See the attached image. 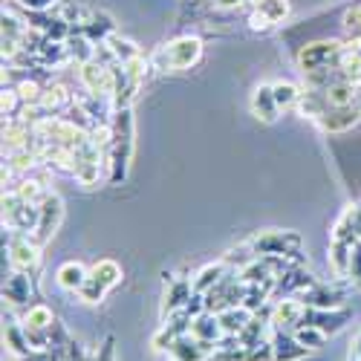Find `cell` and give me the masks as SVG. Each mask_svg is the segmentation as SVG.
Instances as JSON below:
<instances>
[{
	"mask_svg": "<svg viewBox=\"0 0 361 361\" xmlns=\"http://www.w3.org/2000/svg\"><path fill=\"white\" fill-rule=\"evenodd\" d=\"M78 295H81L84 304H99V300L107 295V289H104L96 278H87V281H84V286L78 289Z\"/></svg>",
	"mask_w": 361,
	"mask_h": 361,
	"instance_id": "cell-33",
	"label": "cell"
},
{
	"mask_svg": "<svg viewBox=\"0 0 361 361\" xmlns=\"http://www.w3.org/2000/svg\"><path fill=\"white\" fill-rule=\"evenodd\" d=\"M292 336H295V341L300 347H307V350H321L324 341H326V333H321L318 326H310V324H300Z\"/></svg>",
	"mask_w": 361,
	"mask_h": 361,
	"instance_id": "cell-28",
	"label": "cell"
},
{
	"mask_svg": "<svg viewBox=\"0 0 361 361\" xmlns=\"http://www.w3.org/2000/svg\"><path fill=\"white\" fill-rule=\"evenodd\" d=\"M18 4L23 6V9H29V12H47L55 0H18Z\"/></svg>",
	"mask_w": 361,
	"mask_h": 361,
	"instance_id": "cell-38",
	"label": "cell"
},
{
	"mask_svg": "<svg viewBox=\"0 0 361 361\" xmlns=\"http://www.w3.org/2000/svg\"><path fill=\"white\" fill-rule=\"evenodd\" d=\"M358 240H329V266L338 278H350L353 266V249Z\"/></svg>",
	"mask_w": 361,
	"mask_h": 361,
	"instance_id": "cell-18",
	"label": "cell"
},
{
	"mask_svg": "<svg viewBox=\"0 0 361 361\" xmlns=\"http://www.w3.org/2000/svg\"><path fill=\"white\" fill-rule=\"evenodd\" d=\"M38 107L44 110L47 118H52V116H58V113H64V110L73 107V93L64 84H49V87H44V96H41Z\"/></svg>",
	"mask_w": 361,
	"mask_h": 361,
	"instance_id": "cell-15",
	"label": "cell"
},
{
	"mask_svg": "<svg viewBox=\"0 0 361 361\" xmlns=\"http://www.w3.org/2000/svg\"><path fill=\"white\" fill-rule=\"evenodd\" d=\"M304 304L307 307H315V310H341L344 307V292L341 286H324V283H315L312 289H307L304 295Z\"/></svg>",
	"mask_w": 361,
	"mask_h": 361,
	"instance_id": "cell-13",
	"label": "cell"
},
{
	"mask_svg": "<svg viewBox=\"0 0 361 361\" xmlns=\"http://www.w3.org/2000/svg\"><path fill=\"white\" fill-rule=\"evenodd\" d=\"M344 49V44L338 41H318V44H310L298 52V67L300 73H315V70H324V67H336V58L338 52Z\"/></svg>",
	"mask_w": 361,
	"mask_h": 361,
	"instance_id": "cell-7",
	"label": "cell"
},
{
	"mask_svg": "<svg viewBox=\"0 0 361 361\" xmlns=\"http://www.w3.org/2000/svg\"><path fill=\"white\" fill-rule=\"evenodd\" d=\"M20 324L29 326V329H41V333H49V326L55 324V315H52V310L47 304H32V307L26 310V315H23Z\"/></svg>",
	"mask_w": 361,
	"mask_h": 361,
	"instance_id": "cell-24",
	"label": "cell"
},
{
	"mask_svg": "<svg viewBox=\"0 0 361 361\" xmlns=\"http://www.w3.org/2000/svg\"><path fill=\"white\" fill-rule=\"evenodd\" d=\"M23 32H26V26H23V23H20L15 15L4 12V41H18V44H20Z\"/></svg>",
	"mask_w": 361,
	"mask_h": 361,
	"instance_id": "cell-34",
	"label": "cell"
},
{
	"mask_svg": "<svg viewBox=\"0 0 361 361\" xmlns=\"http://www.w3.org/2000/svg\"><path fill=\"white\" fill-rule=\"evenodd\" d=\"M61 220H64V200L58 197L55 191H49L47 194V200L41 202V220H38V228H35V243L38 246H47L49 240H52V234L58 231V226H61Z\"/></svg>",
	"mask_w": 361,
	"mask_h": 361,
	"instance_id": "cell-8",
	"label": "cell"
},
{
	"mask_svg": "<svg viewBox=\"0 0 361 361\" xmlns=\"http://www.w3.org/2000/svg\"><path fill=\"white\" fill-rule=\"evenodd\" d=\"M202 58V41L194 35H183V38H173L171 44L159 47L150 58V64L157 70H191L197 61Z\"/></svg>",
	"mask_w": 361,
	"mask_h": 361,
	"instance_id": "cell-2",
	"label": "cell"
},
{
	"mask_svg": "<svg viewBox=\"0 0 361 361\" xmlns=\"http://www.w3.org/2000/svg\"><path fill=\"white\" fill-rule=\"evenodd\" d=\"M353 44H355V47H361V38H353Z\"/></svg>",
	"mask_w": 361,
	"mask_h": 361,
	"instance_id": "cell-41",
	"label": "cell"
},
{
	"mask_svg": "<svg viewBox=\"0 0 361 361\" xmlns=\"http://www.w3.org/2000/svg\"><path fill=\"white\" fill-rule=\"evenodd\" d=\"M87 278H90V272L84 269V263H78V260H67V263H61V266H58V272H55L58 286L67 289V292H78V289L84 286Z\"/></svg>",
	"mask_w": 361,
	"mask_h": 361,
	"instance_id": "cell-20",
	"label": "cell"
},
{
	"mask_svg": "<svg viewBox=\"0 0 361 361\" xmlns=\"http://www.w3.org/2000/svg\"><path fill=\"white\" fill-rule=\"evenodd\" d=\"M0 110H4V118H18V110H23V99L18 93V87H4V96H0Z\"/></svg>",
	"mask_w": 361,
	"mask_h": 361,
	"instance_id": "cell-31",
	"label": "cell"
},
{
	"mask_svg": "<svg viewBox=\"0 0 361 361\" xmlns=\"http://www.w3.org/2000/svg\"><path fill=\"white\" fill-rule=\"evenodd\" d=\"M41 249L35 243V237H26L23 231H15V237H9V263L15 272H35L38 263H41Z\"/></svg>",
	"mask_w": 361,
	"mask_h": 361,
	"instance_id": "cell-5",
	"label": "cell"
},
{
	"mask_svg": "<svg viewBox=\"0 0 361 361\" xmlns=\"http://www.w3.org/2000/svg\"><path fill=\"white\" fill-rule=\"evenodd\" d=\"M272 93H275L278 107H295L298 99H300V90L295 84H289V81H275L272 84Z\"/></svg>",
	"mask_w": 361,
	"mask_h": 361,
	"instance_id": "cell-29",
	"label": "cell"
},
{
	"mask_svg": "<svg viewBox=\"0 0 361 361\" xmlns=\"http://www.w3.org/2000/svg\"><path fill=\"white\" fill-rule=\"evenodd\" d=\"M249 29H252V32H269V29H275V23L269 20L263 12L252 9V15H249Z\"/></svg>",
	"mask_w": 361,
	"mask_h": 361,
	"instance_id": "cell-37",
	"label": "cell"
},
{
	"mask_svg": "<svg viewBox=\"0 0 361 361\" xmlns=\"http://www.w3.org/2000/svg\"><path fill=\"white\" fill-rule=\"evenodd\" d=\"M304 310L307 304L300 298H283L272 307V326L275 329H283V333H295L300 326V318H304Z\"/></svg>",
	"mask_w": 361,
	"mask_h": 361,
	"instance_id": "cell-10",
	"label": "cell"
},
{
	"mask_svg": "<svg viewBox=\"0 0 361 361\" xmlns=\"http://www.w3.org/2000/svg\"><path fill=\"white\" fill-rule=\"evenodd\" d=\"M350 283H353V289H358L361 292V240L355 243V249H353V266H350Z\"/></svg>",
	"mask_w": 361,
	"mask_h": 361,
	"instance_id": "cell-36",
	"label": "cell"
},
{
	"mask_svg": "<svg viewBox=\"0 0 361 361\" xmlns=\"http://www.w3.org/2000/svg\"><path fill=\"white\" fill-rule=\"evenodd\" d=\"M78 78L84 84L87 93L93 96H102V99H110L116 96V78H113V67H104L99 61H87V64H78Z\"/></svg>",
	"mask_w": 361,
	"mask_h": 361,
	"instance_id": "cell-6",
	"label": "cell"
},
{
	"mask_svg": "<svg viewBox=\"0 0 361 361\" xmlns=\"http://www.w3.org/2000/svg\"><path fill=\"white\" fill-rule=\"evenodd\" d=\"M353 208V228H355V237L361 240V205H350Z\"/></svg>",
	"mask_w": 361,
	"mask_h": 361,
	"instance_id": "cell-39",
	"label": "cell"
},
{
	"mask_svg": "<svg viewBox=\"0 0 361 361\" xmlns=\"http://www.w3.org/2000/svg\"><path fill=\"white\" fill-rule=\"evenodd\" d=\"M4 298L9 300V304H26L29 298H32V283H29L26 272H15L6 278L4 283Z\"/></svg>",
	"mask_w": 361,
	"mask_h": 361,
	"instance_id": "cell-22",
	"label": "cell"
},
{
	"mask_svg": "<svg viewBox=\"0 0 361 361\" xmlns=\"http://www.w3.org/2000/svg\"><path fill=\"white\" fill-rule=\"evenodd\" d=\"M113 145H110V157H107V168H110V183L118 185L125 183V176L130 171V159H133V113L130 107L113 110Z\"/></svg>",
	"mask_w": 361,
	"mask_h": 361,
	"instance_id": "cell-1",
	"label": "cell"
},
{
	"mask_svg": "<svg viewBox=\"0 0 361 361\" xmlns=\"http://www.w3.org/2000/svg\"><path fill=\"white\" fill-rule=\"evenodd\" d=\"M171 361H179V358H173V355H171Z\"/></svg>",
	"mask_w": 361,
	"mask_h": 361,
	"instance_id": "cell-42",
	"label": "cell"
},
{
	"mask_svg": "<svg viewBox=\"0 0 361 361\" xmlns=\"http://www.w3.org/2000/svg\"><path fill=\"white\" fill-rule=\"evenodd\" d=\"M191 336L197 341H212V344H220V338L226 336L223 326H220V315L217 312H202L194 318L191 324Z\"/></svg>",
	"mask_w": 361,
	"mask_h": 361,
	"instance_id": "cell-19",
	"label": "cell"
},
{
	"mask_svg": "<svg viewBox=\"0 0 361 361\" xmlns=\"http://www.w3.org/2000/svg\"><path fill=\"white\" fill-rule=\"evenodd\" d=\"M194 295V283L188 278H173L168 283V292H165V304H162V318L179 312V310H185V304L191 300Z\"/></svg>",
	"mask_w": 361,
	"mask_h": 361,
	"instance_id": "cell-14",
	"label": "cell"
},
{
	"mask_svg": "<svg viewBox=\"0 0 361 361\" xmlns=\"http://www.w3.org/2000/svg\"><path fill=\"white\" fill-rule=\"evenodd\" d=\"M361 118V104H353V107H333V110H324L315 122L321 125V130L326 133H344L350 130L355 122Z\"/></svg>",
	"mask_w": 361,
	"mask_h": 361,
	"instance_id": "cell-11",
	"label": "cell"
},
{
	"mask_svg": "<svg viewBox=\"0 0 361 361\" xmlns=\"http://www.w3.org/2000/svg\"><path fill=\"white\" fill-rule=\"evenodd\" d=\"M214 4H217L220 9H231V6H240L243 0H214Z\"/></svg>",
	"mask_w": 361,
	"mask_h": 361,
	"instance_id": "cell-40",
	"label": "cell"
},
{
	"mask_svg": "<svg viewBox=\"0 0 361 361\" xmlns=\"http://www.w3.org/2000/svg\"><path fill=\"white\" fill-rule=\"evenodd\" d=\"M38 220H41V205H32V202H18L15 208L4 212V226L9 231H35L38 228Z\"/></svg>",
	"mask_w": 361,
	"mask_h": 361,
	"instance_id": "cell-12",
	"label": "cell"
},
{
	"mask_svg": "<svg viewBox=\"0 0 361 361\" xmlns=\"http://www.w3.org/2000/svg\"><path fill=\"white\" fill-rule=\"evenodd\" d=\"M102 168H104V157H102L99 145L93 142V136H90L75 150V171H73V176L78 179L84 188H93V185H99V179H102Z\"/></svg>",
	"mask_w": 361,
	"mask_h": 361,
	"instance_id": "cell-3",
	"label": "cell"
},
{
	"mask_svg": "<svg viewBox=\"0 0 361 361\" xmlns=\"http://www.w3.org/2000/svg\"><path fill=\"white\" fill-rule=\"evenodd\" d=\"M344 29L353 38H361V4L344 12Z\"/></svg>",
	"mask_w": 361,
	"mask_h": 361,
	"instance_id": "cell-35",
	"label": "cell"
},
{
	"mask_svg": "<svg viewBox=\"0 0 361 361\" xmlns=\"http://www.w3.org/2000/svg\"><path fill=\"white\" fill-rule=\"evenodd\" d=\"M90 278H96L104 289H113L118 281H122V266H118L116 260H110V257H104V260H99V263L93 266Z\"/></svg>",
	"mask_w": 361,
	"mask_h": 361,
	"instance_id": "cell-25",
	"label": "cell"
},
{
	"mask_svg": "<svg viewBox=\"0 0 361 361\" xmlns=\"http://www.w3.org/2000/svg\"><path fill=\"white\" fill-rule=\"evenodd\" d=\"M249 246L255 255H292L300 252L304 240L295 231H260L249 240Z\"/></svg>",
	"mask_w": 361,
	"mask_h": 361,
	"instance_id": "cell-4",
	"label": "cell"
},
{
	"mask_svg": "<svg viewBox=\"0 0 361 361\" xmlns=\"http://www.w3.org/2000/svg\"><path fill=\"white\" fill-rule=\"evenodd\" d=\"M23 202H32V205H41L44 200H47V185L41 183V179H32V176H29V179H20V183L12 188Z\"/></svg>",
	"mask_w": 361,
	"mask_h": 361,
	"instance_id": "cell-26",
	"label": "cell"
},
{
	"mask_svg": "<svg viewBox=\"0 0 361 361\" xmlns=\"http://www.w3.org/2000/svg\"><path fill=\"white\" fill-rule=\"evenodd\" d=\"M217 315H220V326H223L226 336H240V333H243V326L252 321L255 312H249L246 307H231V310H223Z\"/></svg>",
	"mask_w": 361,
	"mask_h": 361,
	"instance_id": "cell-23",
	"label": "cell"
},
{
	"mask_svg": "<svg viewBox=\"0 0 361 361\" xmlns=\"http://www.w3.org/2000/svg\"><path fill=\"white\" fill-rule=\"evenodd\" d=\"M228 263L226 260H220V263H208V266H202L200 269V272H197V278L191 281L194 283V292H200V295H205L208 289H212V286H217L220 281H223V275L228 272Z\"/></svg>",
	"mask_w": 361,
	"mask_h": 361,
	"instance_id": "cell-21",
	"label": "cell"
},
{
	"mask_svg": "<svg viewBox=\"0 0 361 361\" xmlns=\"http://www.w3.org/2000/svg\"><path fill=\"white\" fill-rule=\"evenodd\" d=\"M107 44L113 47V52H116V58H118V64H128V61H133V58H139V55H142V52H139V47H136L133 41H125V38L110 35V38H107Z\"/></svg>",
	"mask_w": 361,
	"mask_h": 361,
	"instance_id": "cell-30",
	"label": "cell"
},
{
	"mask_svg": "<svg viewBox=\"0 0 361 361\" xmlns=\"http://www.w3.org/2000/svg\"><path fill=\"white\" fill-rule=\"evenodd\" d=\"M272 347H275V361H300V358H307V347H300L295 341L292 333H283V329H275L272 326Z\"/></svg>",
	"mask_w": 361,
	"mask_h": 361,
	"instance_id": "cell-17",
	"label": "cell"
},
{
	"mask_svg": "<svg viewBox=\"0 0 361 361\" xmlns=\"http://www.w3.org/2000/svg\"><path fill=\"white\" fill-rule=\"evenodd\" d=\"M278 102H275V93H272V84H260L255 87V93H252V113L260 118V122L266 125H272L275 118H278Z\"/></svg>",
	"mask_w": 361,
	"mask_h": 361,
	"instance_id": "cell-16",
	"label": "cell"
},
{
	"mask_svg": "<svg viewBox=\"0 0 361 361\" xmlns=\"http://www.w3.org/2000/svg\"><path fill=\"white\" fill-rule=\"evenodd\" d=\"M18 93H20V99H23V107H35V104H41L44 87H41L38 81H32V78H23V81L18 84Z\"/></svg>",
	"mask_w": 361,
	"mask_h": 361,
	"instance_id": "cell-32",
	"label": "cell"
},
{
	"mask_svg": "<svg viewBox=\"0 0 361 361\" xmlns=\"http://www.w3.org/2000/svg\"><path fill=\"white\" fill-rule=\"evenodd\" d=\"M252 6H255L257 12H263L275 26L289 18V0H252Z\"/></svg>",
	"mask_w": 361,
	"mask_h": 361,
	"instance_id": "cell-27",
	"label": "cell"
},
{
	"mask_svg": "<svg viewBox=\"0 0 361 361\" xmlns=\"http://www.w3.org/2000/svg\"><path fill=\"white\" fill-rule=\"evenodd\" d=\"M350 318H353V310H347V307H341V310H315V307H307V310H304V318H300V324L318 326L321 333L336 336Z\"/></svg>",
	"mask_w": 361,
	"mask_h": 361,
	"instance_id": "cell-9",
	"label": "cell"
}]
</instances>
